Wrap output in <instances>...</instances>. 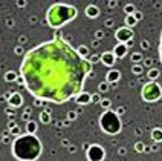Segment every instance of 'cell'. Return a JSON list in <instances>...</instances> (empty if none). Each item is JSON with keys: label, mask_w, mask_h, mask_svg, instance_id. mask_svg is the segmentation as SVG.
Segmentation results:
<instances>
[{"label": "cell", "mask_w": 162, "mask_h": 161, "mask_svg": "<svg viewBox=\"0 0 162 161\" xmlns=\"http://www.w3.org/2000/svg\"><path fill=\"white\" fill-rule=\"evenodd\" d=\"M90 72V61L81 58L58 31L52 40L29 49L20 65L29 94L57 104L75 98Z\"/></svg>", "instance_id": "cell-1"}, {"label": "cell", "mask_w": 162, "mask_h": 161, "mask_svg": "<svg viewBox=\"0 0 162 161\" xmlns=\"http://www.w3.org/2000/svg\"><path fill=\"white\" fill-rule=\"evenodd\" d=\"M11 152L18 161H35L41 155V141L35 135L21 134L12 140Z\"/></svg>", "instance_id": "cell-2"}, {"label": "cell", "mask_w": 162, "mask_h": 161, "mask_svg": "<svg viewBox=\"0 0 162 161\" xmlns=\"http://www.w3.org/2000/svg\"><path fill=\"white\" fill-rule=\"evenodd\" d=\"M77 14H78V11L75 6L66 5V3H55V5L49 6V9L46 11V23L51 28L58 31L61 26H64L66 23L73 20L77 17Z\"/></svg>", "instance_id": "cell-3"}, {"label": "cell", "mask_w": 162, "mask_h": 161, "mask_svg": "<svg viewBox=\"0 0 162 161\" xmlns=\"http://www.w3.org/2000/svg\"><path fill=\"white\" fill-rule=\"evenodd\" d=\"M100 126L109 135H116L122 129L121 118L116 115L115 111H104L101 114V117H100Z\"/></svg>", "instance_id": "cell-4"}, {"label": "cell", "mask_w": 162, "mask_h": 161, "mask_svg": "<svg viewBox=\"0 0 162 161\" xmlns=\"http://www.w3.org/2000/svg\"><path fill=\"white\" fill-rule=\"evenodd\" d=\"M141 97L147 103H155V101H158V100L162 98V88L156 81H149V83H145L142 86Z\"/></svg>", "instance_id": "cell-5"}, {"label": "cell", "mask_w": 162, "mask_h": 161, "mask_svg": "<svg viewBox=\"0 0 162 161\" xmlns=\"http://www.w3.org/2000/svg\"><path fill=\"white\" fill-rule=\"evenodd\" d=\"M104 155H106V152L100 144H90V147L87 149V160L89 161H103Z\"/></svg>", "instance_id": "cell-6"}, {"label": "cell", "mask_w": 162, "mask_h": 161, "mask_svg": "<svg viewBox=\"0 0 162 161\" xmlns=\"http://www.w3.org/2000/svg\"><path fill=\"white\" fill-rule=\"evenodd\" d=\"M115 38L118 40V43H127L129 40H133V31L127 26H122V28H118L116 32H115Z\"/></svg>", "instance_id": "cell-7"}, {"label": "cell", "mask_w": 162, "mask_h": 161, "mask_svg": "<svg viewBox=\"0 0 162 161\" xmlns=\"http://www.w3.org/2000/svg\"><path fill=\"white\" fill-rule=\"evenodd\" d=\"M8 104L12 109H17L23 104V95L20 92H11V97L8 98Z\"/></svg>", "instance_id": "cell-8"}, {"label": "cell", "mask_w": 162, "mask_h": 161, "mask_svg": "<svg viewBox=\"0 0 162 161\" xmlns=\"http://www.w3.org/2000/svg\"><path fill=\"white\" fill-rule=\"evenodd\" d=\"M115 61H116V57L113 55V52L106 51V52H103V54H101V63H103L104 66L112 68V66L115 65Z\"/></svg>", "instance_id": "cell-9"}, {"label": "cell", "mask_w": 162, "mask_h": 161, "mask_svg": "<svg viewBox=\"0 0 162 161\" xmlns=\"http://www.w3.org/2000/svg\"><path fill=\"white\" fill-rule=\"evenodd\" d=\"M92 94H89V92H84V91H81L78 95H75V103L77 104H80V106H84V104H89V103H92Z\"/></svg>", "instance_id": "cell-10"}, {"label": "cell", "mask_w": 162, "mask_h": 161, "mask_svg": "<svg viewBox=\"0 0 162 161\" xmlns=\"http://www.w3.org/2000/svg\"><path fill=\"white\" fill-rule=\"evenodd\" d=\"M121 78V72L118 69H110L107 74H106V81L109 84H116Z\"/></svg>", "instance_id": "cell-11"}, {"label": "cell", "mask_w": 162, "mask_h": 161, "mask_svg": "<svg viewBox=\"0 0 162 161\" xmlns=\"http://www.w3.org/2000/svg\"><path fill=\"white\" fill-rule=\"evenodd\" d=\"M113 55L116 57V58H124L126 55H127V52H129V48L124 45V43H118L115 48H113Z\"/></svg>", "instance_id": "cell-12"}, {"label": "cell", "mask_w": 162, "mask_h": 161, "mask_svg": "<svg viewBox=\"0 0 162 161\" xmlns=\"http://www.w3.org/2000/svg\"><path fill=\"white\" fill-rule=\"evenodd\" d=\"M84 12H86V15L89 18H96L100 15V8L96 5H87L86 9H84Z\"/></svg>", "instance_id": "cell-13"}, {"label": "cell", "mask_w": 162, "mask_h": 161, "mask_svg": "<svg viewBox=\"0 0 162 161\" xmlns=\"http://www.w3.org/2000/svg\"><path fill=\"white\" fill-rule=\"evenodd\" d=\"M52 112L49 111V109H43L40 114H38V120H40V123L41 124H49L51 123V120H52V115H51Z\"/></svg>", "instance_id": "cell-14"}, {"label": "cell", "mask_w": 162, "mask_h": 161, "mask_svg": "<svg viewBox=\"0 0 162 161\" xmlns=\"http://www.w3.org/2000/svg\"><path fill=\"white\" fill-rule=\"evenodd\" d=\"M37 129H38V124H37V121L31 120V121L24 123V134H28V135H35Z\"/></svg>", "instance_id": "cell-15"}, {"label": "cell", "mask_w": 162, "mask_h": 161, "mask_svg": "<svg viewBox=\"0 0 162 161\" xmlns=\"http://www.w3.org/2000/svg\"><path fill=\"white\" fill-rule=\"evenodd\" d=\"M77 52H78V55H80L81 58H84V60H87L89 55H90V49H89V46H86V45H80V46L77 48Z\"/></svg>", "instance_id": "cell-16"}, {"label": "cell", "mask_w": 162, "mask_h": 161, "mask_svg": "<svg viewBox=\"0 0 162 161\" xmlns=\"http://www.w3.org/2000/svg\"><path fill=\"white\" fill-rule=\"evenodd\" d=\"M17 72L15 71H6L5 72V75H3V78H5V81L6 83H12V81H15L17 80Z\"/></svg>", "instance_id": "cell-17"}, {"label": "cell", "mask_w": 162, "mask_h": 161, "mask_svg": "<svg viewBox=\"0 0 162 161\" xmlns=\"http://www.w3.org/2000/svg\"><path fill=\"white\" fill-rule=\"evenodd\" d=\"M152 138L156 141V143H161L162 141V129L161 128H155L152 131Z\"/></svg>", "instance_id": "cell-18"}, {"label": "cell", "mask_w": 162, "mask_h": 161, "mask_svg": "<svg viewBox=\"0 0 162 161\" xmlns=\"http://www.w3.org/2000/svg\"><path fill=\"white\" fill-rule=\"evenodd\" d=\"M158 77H159V69H156V68L149 69V72H147V78H149V81H155Z\"/></svg>", "instance_id": "cell-19"}, {"label": "cell", "mask_w": 162, "mask_h": 161, "mask_svg": "<svg viewBox=\"0 0 162 161\" xmlns=\"http://www.w3.org/2000/svg\"><path fill=\"white\" fill-rule=\"evenodd\" d=\"M124 22H126V26H127V28H130V29H132V28L138 23V20L135 18V15H126V20H124Z\"/></svg>", "instance_id": "cell-20"}, {"label": "cell", "mask_w": 162, "mask_h": 161, "mask_svg": "<svg viewBox=\"0 0 162 161\" xmlns=\"http://www.w3.org/2000/svg\"><path fill=\"white\" fill-rule=\"evenodd\" d=\"M8 131H9V135H11L12 138H17V137L21 135V129H20L18 124H15L14 128H11V129H8Z\"/></svg>", "instance_id": "cell-21"}, {"label": "cell", "mask_w": 162, "mask_h": 161, "mask_svg": "<svg viewBox=\"0 0 162 161\" xmlns=\"http://www.w3.org/2000/svg\"><path fill=\"white\" fill-rule=\"evenodd\" d=\"M130 58H132V63H133V65H139V63H142V60H144L141 52H133Z\"/></svg>", "instance_id": "cell-22"}, {"label": "cell", "mask_w": 162, "mask_h": 161, "mask_svg": "<svg viewBox=\"0 0 162 161\" xmlns=\"http://www.w3.org/2000/svg\"><path fill=\"white\" fill-rule=\"evenodd\" d=\"M135 11H136V8H135V5H133V3H127V5L124 6V12H126L127 15H133V14H135Z\"/></svg>", "instance_id": "cell-23"}, {"label": "cell", "mask_w": 162, "mask_h": 161, "mask_svg": "<svg viewBox=\"0 0 162 161\" xmlns=\"http://www.w3.org/2000/svg\"><path fill=\"white\" fill-rule=\"evenodd\" d=\"M132 72L135 74V75H142V72H144V66L139 63V65H133L132 66Z\"/></svg>", "instance_id": "cell-24"}, {"label": "cell", "mask_w": 162, "mask_h": 161, "mask_svg": "<svg viewBox=\"0 0 162 161\" xmlns=\"http://www.w3.org/2000/svg\"><path fill=\"white\" fill-rule=\"evenodd\" d=\"M100 104H101V108H103L104 111H110V108H112V100H109V98H103Z\"/></svg>", "instance_id": "cell-25"}, {"label": "cell", "mask_w": 162, "mask_h": 161, "mask_svg": "<svg viewBox=\"0 0 162 161\" xmlns=\"http://www.w3.org/2000/svg\"><path fill=\"white\" fill-rule=\"evenodd\" d=\"M109 89H110V86H109V83H107V81H103V83H100V84H98V92H100V94L107 92Z\"/></svg>", "instance_id": "cell-26"}, {"label": "cell", "mask_w": 162, "mask_h": 161, "mask_svg": "<svg viewBox=\"0 0 162 161\" xmlns=\"http://www.w3.org/2000/svg\"><path fill=\"white\" fill-rule=\"evenodd\" d=\"M87 60L90 61V65H95V63H98V61H101V55H98V54H90Z\"/></svg>", "instance_id": "cell-27"}, {"label": "cell", "mask_w": 162, "mask_h": 161, "mask_svg": "<svg viewBox=\"0 0 162 161\" xmlns=\"http://www.w3.org/2000/svg\"><path fill=\"white\" fill-rule=\"evenodd\" d=\"M77 117H78V112H77V111H69V112H67V121H69V123H70V121H75Z\"/></svg>", "instance_id": "cell-28"}, {"label": "cell", "mask_w": 162, "mask_h": 161, "mask_svg": "<svg viewBox=\"0 0 162 161\" xmlns=\"http://www.w3.org/2000/svg\"><path fill=\"white\" fill-rule=\"evenodd\" d=\"M92 103H101V100H103V97H101V94L100 92H95V94H92Z\"/></svg>", "instance_id": "cell-29"}, {"label": "cell", "mask_w": 162, "mask_h": 161, "mask_svg": "<svg viewBox=\"0 0 162 161\" xmlns=\"http://www.w3.org/2000/svg\"><path fill=\"white\" fill-rule=\"evenodd\" d=\"M14 54H15V55H24V48L20 46V45H17V46L14 48Z\"/></svg>", "instance_id": "cell-30"}, {"label": "cell", "mask_w": 162, "mask_h": 161, "mask_svg": "<svg viewBox=\"0 0 162 161\" xmlns=\"http://www.w3.org/2000/svg\"><path fill=\"white\" fill-rule=\"evenodd\" d=\"M142 65H144L145 68L152 69V66H153V58H150V57H149V58H144V60H142Z\"/></svg>", "instance_id": "cell-31"}, {"label": "cell", "mask_w": 162, "mask_h": 161, "mask_svg": "<svg viewBox=\"0 0 162 161\" xmlns=\"http://www.w3.org/2000/svg\"><path fill=\"white\" fill-rule=\"evenodd\" d=\"M141 49H144V51L150 49V41L149 40H141Z\"/></svg>", "instance_id": "cell-32"}, {"label": "cell", "mask_w": 162, "mask_h": 161, "mask_svg": "<svg viewBox=\"0 0 162 161\" xmlns=\"http://www.w3.org/2000/svg\"><path fill=\"white\" fill-rule=\"evenodd\" d=\"M103 37H104V31H103V29H98V31L95 32V40H98V41H100Z\"/></svg>", "instance_id": "cell-33"}, {"label": "cell", "mask_w": 162, "mask_h": 161, "mask_svg": "<svg viewBox=\"0 0 162 161\" xmlns=\"http://www.w3.org/2000/svg\"><path fill=\"white\" fill-rule=\"evenodd\" d=\"M2 143L12 144V137H11V135H5V137H2Z\"/></svg>", "instance_id": "cell-34"}, {"label": "cell", "mask_w": 162, "mask_h": 161, "mask_svg": "<svg viewBox=\"0 0 162 161\" xmlns=\"http://www.w3.org/2000/svg\"><path fill=\"white\" fill-rule=\"evenodd\" d=\"M26 43H28V37H26V35H20V37H18V45L23 46V45H26Z\"/></svg>", "instance_id": "cell-35"}, {"label": "cell", "mask_w": 162, "mask_h": 161, "mask_svg": "<svg viewBox=\"0 0 162 161\" xmlns=\"http://www.w3.org/2000/svg\"><path fill=\"white\" fill-rule=\"evenodd\" d=\"M34 106H35V108H43V106H44V101L40 100V98H35V100H34Z\"/></svg>", "instance_id": "cell-36"}, {"label": "cell", "mask_w": 162, "mask_h": 161, "mask_svg": "<svg viewBox=\"0 0 162 161\" xmlns=\"http://www.w3.org/2000/svg\"><path fill=\"white\" fill-rule=\"evenodd\" d=\"M135 149H136V152H144L145 151V146L142 143H136L135 144Z\"/></svg>", "instance_id": "cell-37"}, {"label": "cell", "mask_w": 162, "mask_h": 161, "mask_svg": "<svg viewBox=\"0 0 162 161\" xmlns=\"http://www.w3.org/2000/svg\"><path fill=\"white\" fill-rule=\"evenodd\" d=\"M5 112H6V115H8L9 118H11V117L14 118V115H15V112H14V109H12V108H6V109H5Z\"/></svg>", "instance_id": "cell-38"}, {"label": "cell", "mask_w": 162, "mask_h": 161, "mask_svg": "<svg viewBox=\"0 0 162 161\" xmlns=\"http://www.w3.org/2000/svg\"><path fill=\"white\" fill-rule=\"evenodd\" d=\"M5 23H6V26H8V28H12V26L15 25V22H14V18H11V17H8Z\"/></svg>", "instance_id": "cell-39"}, {"label": "cell", "mask_w": 162, "mask_h": 161, "mask_svg": "<svg viewBox=\"0 0 162 161\" xmlns=\"http://www.w3.org/2000/svg\"><path fill=\"white\" fill-rule=\"evenodd\" d=\"M113 25H115V22H113V18H107V20L104 22V26H106V28H112Z\"/></svg>", "instance_id": "cell-40"}, {"label": "cell", "mask_w": 162, "mask_h": 161, "mask_svg": "<svg viewBox=\"0 0 162 161\" xmlns=\"http://www.w3.org/2000/svg\"><path fill=\"white\" fill-rule=\"evenodd\" d=\"M133 15H135V18H136L138 22H139V20H142V17H144L141 11H135V14H133Z\"/></svg>", "instance_id": "cell-41"}, {"label": "cell", "mask_w": 162, "mask_h": 161, "mask_svg": "<svg viewBox=\"0 0 162 161\" xmlns=\"http://www.w3.org/2000/svg\"><path fill=\"white\" fill-rule=\"evenodd\" d=\"M21 120H23L24 123L31 121V114H21Z\"/></svg>", "instance_id": "cell-42"}, {"label": "cell", "mask_w": 162, "mask_h": 161, "mask_svg": "<svg viewBox=\"0 0 162 161\" xmlns=\"http://www.w3.org/2000/svg\"><path fill=\"white\" fill-rule=\"evenodd\" d=\"M15 83H17V84H20V86H24V80H23V77H21V75H18V77H17V80H15Z\"/></svg>", "instance_id": "cell-43"}, {"label": "cell", "mask_w": 162, "mask_h": 161, "mask_svg": "<svg viewBox=\"0 0 162 161\" xmlns=\"http://www.w3.org/2000/svg\"><path fill=\"white\" fill-rule=\"evenodd\" d=\"M15 3H17L18 8H24V6L28 5V2H23V0H18V2H15Z\"/></svg>", "instance_id": "cell-44"}, {"label": "cell", "mask_w": 162, "mask_h": 161, "mask_svg": "<svg viewBox=\"0 0 162 161\" xmlns=\"http://www.w3.org/2000/svg\"><path fill=\"white\" fill-rule=\"evenodd\" d=\"M124 112H126V109H124V108H122V106H119V108H118V109H116V115H118V117H119V115H122V114H124Z\"/></svg>", "instance_id": "cell-45"}, {"label": "cell", "mask_w": 162, "mask_h": 161, "mask_svg": "<svg viewBox=\"0 0 162 161\" xmlns=\"http://www.w3.org/2000/svg\"><path fill=\"white\" fill-rule=\"evenodd\" d=\"M115 6H118V2H115V0L109 2V8H115Z\"/></svg>", "instance_id": "cell-46"}, {"label": "cell", "mask_w": 162, "mask_h": 161, "mask_svg": "<svg viewBox=\"0 0 162 161\" xmlns=\"http://www.w3.org/2000/svg\"><path fill=\"white\" fill-rule=\"evenodd\" d=\"M98 46H100V41L98 40H93L92 41V48H98Z\"/></svg>", "instance_id": "cell-47"}, {"label": "cell", "mask_w": 162, "mask_h": 161, "mask_svg": "<svg viewBox=\"0 0 162 161\" xmlns=\"http://www.w3.org/2000/svg\"><path fill=\"white\" fill-rule=\"evenodd\" d=\"M15 124H17V123H15L14 120H12V121H9V123H8V129H11V128H14Z\"/></svg>", "instance_id": "cell-48"}, {"label": "cell", "mask_w": 162, "mask_h": 161, "mask_svg": "<svg viewBox=\"0 0 162 161\" xmlns=\"http://www.w3.org/2000/svg\"><path fill=\"white\" fill-rule=\"evenodd\" d=\"M159 54H161V61H162V34H161V43H159Z\"/></svg>", "instance_id": "cell-49"}, {"label": "cell", "mask_w": 162, "mask_h": 161, "mask_svg": "<svg viewBox=\"0 0 162 161\" xmlns=\"http://www.w3.org/2000/svg\"><path fill=\"white\" fill-rule=\"evenodd\" d=\"M133 43H135L133 40H129V41L126 43V46H127V48H132V46H133Z\"/></svg>", "instance_id": "cell-50"}, {"label": "cell", "mask_w": 162, "mask_h": 161, "mask_svg": "<svg viewBox=\"0 0 162 161\" xmlns=\"http://www.w3.org/2000/svg\"><path fill=\"white\" fill-rule=\"evenodd\" d=\"M31 111H32V109H31L29 106H26V108H24V111H23V114H31Z\"/></svg>", "instance_id": "cell-51"}, {"label": "cell", "mask_w": 162, "mask_h": 161, "mask_svg": "<svg viewBox=\"0 0 162 161\" xmlns=\"http://www.w3.org/2000/svg\"><path fill=\"white\" fill-rule=\"evenodd\" d=\"M29 22H31V23H35V22H37V18H35V17H34V15H32V17H31V18H29Z\"/></svg>", "instance_id": "cell-52"}, {"label": "cell", "mask_w": 162, "mask_h": 161, "mask_svg": "<svg viewBox=\"0 0 162 161\" xmlns=\"http://www.w3.org/2000/svg\"><path fill=\"white\" fill-rule=\"evenodd\" d=\"M57 126H58V128H63L64 124H63V121H57Z\"/></svg>", "instance_id": "cell-53"}, {"label": "cell", "mask_w": 162, "mask_h": 161, "mask_svg": "<svg viewBox=\"0 0 162 161\" xmlns=\"http://www.w3.org/2000/svg\"><path fill=\"white\" fill-rule=\"evenodd\" d=\"M61 143H63V146H69V141H67V140H63Z\"/></svg>", "instance_id": "cell-54"}, {"label": "cell", "mask_w": 162, "mask_h": 161, "mask_svg": "<svg viewBox=\"0 0 162 161\" xmlns=\"http://www.w3.org/2000/svg\"><path fill=\"white\" fill-rule=\"evenodd\" d=\"M69 152H75V146H69Z\"/></svg>", "instance_id": "cell-55"}, {"label": "cell", "mask_w": 162, "mask_h": 161, "mask_svg": "<svg viewBox=\"0 0 162 161\" xmlns=\"http://www.w3.org/2000/svg\"><path fill=\"white\" fill-rule=\"evenodd\" d=\"M0 143H2V137H0Z\"/></svg>", "instance_id": "cell-56"}]
</instances>
